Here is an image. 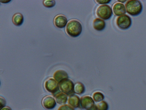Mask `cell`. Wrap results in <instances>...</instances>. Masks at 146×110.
Masks as SVG:
<instances>
[{
    "mask_svg": "<svg viewBox=\"0 0 146 110\" xmlns=\"http://www.w3.org/2000/svg\"><path fill=\"white\" fill-rule=\"evenodd\" d=\"M65 30L68 35L72 38H77L82 33V25L80 21L71 19L68 21Z\"/></svg>",
    "mask_w": 146,
    "mask_h": 110,
    "instance_id": "1",
    "label": "cell"
},
{
    "mask_svg": "<svg viewBox=\"0 0 146 110\" xmlns=\"http://www.w3.org/2000/svg\"><path fill=\"white\" fill-rule=\"evenodd\" d=\"M126 12L132 16H137L141 13L143 6L141 1L138 0H129L125 3Z\"/></svg>",
    "mask_w": 146,
    "mask_h": 110,
    "instance_id": "2",
    "label": "cell"
},
{
    "mask_svg": "<svg viewBox=\"0 0 146 110\" xmlns=\"http://www.w3.org/2000/svg\"><path fill=\"white\" fill-rule=\"evenodd\" d=\"M59 88L61 92L67 95H71L74 93V84L72 80L68 78H64L59 82Z\"/></svg>",
    "mask_w": 146,
    "mask_h": 110,
    "instance_id": "3",
    "label": "cell"
},
{
    "mask_svg": "<svg viewBox=\"0 0 146 110\" xmlns=\"http://www.w3.org/2000/svg\"><path fill=\"white\" fill-rule=\"evenodd\" d=\"M96 15L103 20H108L113 15V11L109 5H100L96 8Z\"/></svg>",
    "mask_w": 146,
    "mask_h": 110,
    "instance_id": "4",
    "label": "cell"
},
{
    "mask_svg": "<svg viewBox=\"0 0 146 110\" xmlns=\"http://www.w3.org/2000/svg\"><path fill=\"white\" fill-rule=\"evenodd\" d=\"M115 23L118 27L121 30H126L131 26L132 20L128 15H123L116 18Z\"/></svg>",
    "mask_w": 146,
    "mask_h": 110,
    "instance_id": "5",
    "label": "cell"
},
{
    "mask_svg": "<svg viewBox=\"0 0 146 110\" xmlns=\"http://www.w3.org/2000/svg\"><path fill=\"white\" fill-rule=\"evenodd\" d=\"M44 87L47 91L52 93L54 95L60 90L59 82L54 78H49L44 82Z\"/></svg>",
    "mask_w": 146,
    "mask_h": 110,
    "instance_id": "6",
    "label": "cell"
},
{
    "mask_svg": "<svg viewBox=\"0 0 146 110\" xmlns=\"http://www.w3.org/2000/svg\"><path fill=\"white\" fill-rule=\"evenodd\" d=\"M80 107L83 109L90 110L95 106V101L91 96L86 95L82 96L80 99Z\"/></svg>",
    "mask_w": 146,
    "mask_h": 110,
    "instance_id": "7",
    "label": "cell"
},
{
    "mask_svg": "<svg viewBox=\"0 0 146 110\" xmlns=\"http://www.w3.org/2000/svg\"><path fill=\"white\" fill-rule=\"evenodd\" d=\"M42 105L44 108L47 110L53 109L56 105V102L55 98L52 96H46L44 97L42 101Z\"/></svg>",
    "mask_w": 146,
    "mask_h": 110,
    "instance_id": "8",
    "label": "cell"
},
{
    "mask_svg": "<svg viewBox=\"0 0 146 110\" xmlns=\"http://www.w3.org/2000/svg\"><path fill=\"white\" fill-rule=\"evenodd\" d=\"M68 20L66 17L62 14H58L56 15L54 19V24L58 28L62 29L66 27Z\"/></svg>",
    "mask_w": 146,
    "mask_h": 110,
    "instance_id": "9",
    "label": "cell"
},
{
    "mask_svg": "<svg viewBox=\"0 0 146 110\" xmlns=\"http://www.w3.org/2000/svg\"><path fill=\"white\" fill-rule=\"evenodd\" d=\"M112 11L115 15L119 17L126 13V8L125 5L120 2H115L113 5Z\"/></svg>",
    "mask_w": 146,
    "mask_h": 110,
    "instance_id": "10",
    "label": "cell"
},
{
    "mask_svg": "<svg viewBox=\"0 0 146 110\" xmlns=\"http://www.w3.org/2000/svg\"><path fill=\"white\" fill-rule=\"evenodd\" d=\"M80 98L78 95L73 94L68 96L67 103L73 109H77L80 107Z\"/></svg>",
    "mask_w": 146,
    "mask_h": 110,
    "instance_id": "11",
    "label": "cell"
},
{
    "mask_svg": "<svg viewBox=\"0 0 146 110\" xmlns=\"http://www.w3.org/2000/svg\"><path fill=\"white\" fill-rule=\"evenodd\" d=\"M54 96L56 102L60 105H65L68 101V95L62 92H59L55 94Z\"/></svg>",
    "mask_w": 146,
    "mask_h": 110,
    "instance_id": "12",
    "label": "cell"
},
{
    "mask_svg": "<svg viewBox=\"0 0 146 110\" xmlns=\"http://www.w3.org/2000/svg\"><path fill=\"white\" fill-rule=\"evenodd\" d=\"M93 28L97 31H102L106 28V23L104 20L100 18H95L93 23Z\"/></svg>",
    "mask_w": 146,
    "mask_h": 110,
    "instance_id": "13",
    "label": "cell"
},
{
    "mask_svg": "<svg viewBox=\"0 0 146 110\" xmlns=\"http://www.w3.org/2000/svg\"><path fill=\"white\" fill-rule=\"evenodd\" d=\"M53 78L58 82L64 78H68L66 72L64 70H58L54 73Z\"/></svg>",
    "mask_w": 146,
    "mask_h": 110,
    "instance_id": "14",
    "label": "cell"
},
{
    "mask_svg": "<svg viewBox=\"0 0 146 110\" xmlns=\"http://www.w3.org/2000/svg\"><path fill=\"white\" fill-rule=\"evenodd\" d=\"M12 22L15 26H20L24 22V17L20 13L14 14L12 17Z\"/></svg>",
    "mask_w": 146,
    "mask_h": 110,
    "instance_id": "15",
    "label": "cell"
},
{
    "mask_svg": "<svg viewBox=\"0 0 146 110\" xmlns=\"http://www.w3.org/2000/svg\"><path fill=\"white\" fill-rule=\"evenodd\" d=\"M74 93L78 95H82L85 93L86 88L84 84L81 82H76L74 84Z\"/></svg>",
    "mask_w": 146,
    "mask_h": 110,
    "instance_id": "16",
    "label": "cell"
},
{
    "mask_svg": "<svg viewBox=\"0 0 146 110\" xmlns=\"http://www.w3.org/2000/svg\"><path fill=\"white\" fill-rule=\"evenodd\" d=\"M93 100L96 103H99L104 100L105 96L103 93L100 91H95L93 94Z\"/></svg>",
    "mask_w": 146,
    "mask_h": 110,
    "instance_id": "17",
    "label": "cell"
},
{
    "mask_svg": "<svg viewBox=\"0 0 146 110\" xmlns=\"http://www.w3.org/2000/svg\"><path fill=\"white\" fill-rule=\"evenodd\" d=\"M96 106L98 110H108L109 108L108 104L104 100L96 103Z\"/></svg>",
    "mask_w": 146,
    "mask_h": 110,
    "instance_id": "18",
    "label": "cell"
},
{
    "mask_svg": "<svg viewBox=\"0 0 146 110\" xmlns=\"http://www.w3.org/2000/svg\"><path fill=\"white\" fill-rule=\"evenodd\" d=\"M55 1L54 0H45L43 1V5L46 8H52L55 5Z\"/></svg>",
    "mask_w": 146,
    "mask_h": 110,
    "instance_id": "19",
    "label": "cell"
},
{
    "mask_svg": "<svg viewBox=\"0 0 146 110\" xmlns=\"http://www.w3.org/2000/svg\"><path fill=\"white\" fill-rule=\"evenodd\" d=\"M58 110H74V109L72 107L69 105H63L60 106Z\"/></svg>",
    "mask_w": 146,
    "mask_h": 110,
    "instance_id": "20",
    "label": "cell"
},
{
    "mask_svg": "<svg viewBox=\"0 0 146 110\" xmlns=\"http://www.w3.org/2000/svg\"><path fill=\"white\" fill-rule=\"evenodd\" d=\"M0 102H1V109H3L4 107H6V101L5 98L2 96H0Z\"/></svg>",
    "mask_w": 146,
    "mask_h": 110,
    "instance_id": "21",
    "label": "cell"
},
{
    "mask_svg": "<svg viewBox=\"0 0 146 110\" xmlns=\"http://www.w3.org/2000/svg\"><path fill=\"white\" fill-rule=\"evenodd\" d=\"M95 2H97L99 4H101V5H106V4L110 3L111 2V1L110 0H107V1L106 0H104V1H98V0H97V1H95Z\"/></svg>",
    "mask_w": 146,
    "mask_h": 110,
    "instance_id": "22",
    "label": "cell"
},
{
    "mask_svg": "<svg viewBox=\"0 0 146 110\" xmlns=\"http://www.w3.org/2000/svg\"><path fill=\"white\" fill-rule=\"evenodd\" d=\"M1 110H12L11 109V107H7V106H6V107H4L3 109H1Z\"/></svg>",
    "mask_w": 146,
    "mask_h": 110,
    "instance_id": "23",
    "label": "cell"
},
{
    "mask_svg": "<svg viewBox=\"0 0 146 110\" xmlns=\"http://www.w3.org/2000/svg\"><path fill=\"white\" fill-rule=\"evenodd\" d=\"M90 110H98L97 108V106H96V105H95V106Z\"/></svg>",
    "mask_w": 146,
    "mask_h": 110,
    "instance_id": "24",
    "label": "cell"
},
{
    "mask_svg": "<svg viewBox=\"0 0 146 110\" xmlns=\"http://www.w3.org/2000/svg\"><path fill=\"white\" fill-rule=\"evenodd\" d=\"M11 2V1H1V3H8V2Z\"/></svg>",
    "mask_w": 146,
    "mask_h": 110,
    "instance_id": "25",
    "label": "cell"
},
{
    "mask_svg": "<svg viewBox=\"0 0 146 110\" xmlns=\"http://www.w3.org/2000/svg\"><path fill=\"white\" fill-rule=\"evenodd\" d=\"M118 2H125V1H118Z\"/></svg>",
    "mask_w": 146,
    "mask_h": 110,
    "instance_id": "26",
    "label": "cell"
}]
</instances>
